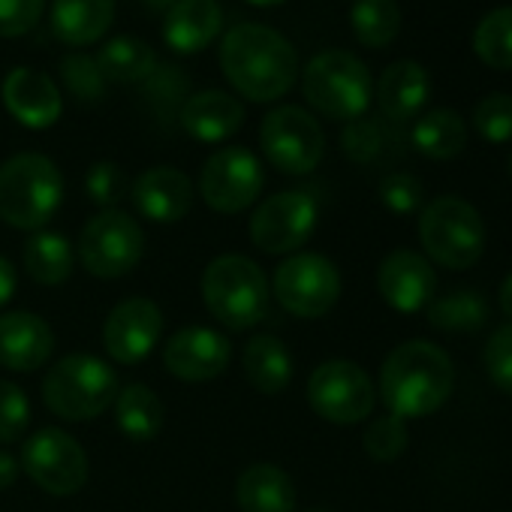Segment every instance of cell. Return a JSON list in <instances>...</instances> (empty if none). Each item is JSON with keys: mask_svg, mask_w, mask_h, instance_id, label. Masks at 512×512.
<instances>
[{"mask_svg": "<svg viewBox=\"0 0 512 512\" xmlns=\"http://www.w3.org/2000/svg\"><path fill=\"white\" fill-rule=\"evenodd\" d=\"M31 401L19 383L0 380V443H16L28 434Z\"/></svg>", "mask_w": 512, "mask_h": 512, "instance_id": "36", "label": "cell"}, {"mask_svg": "<svg viewBox=\"0 0 512 512\" xmlns=\"http://www.w3.org/2000/svg\"><path fill=\"white\" fill-rule=\"evenodd\" d=\"M241 368L250 386L263 395H281L293 383V356L275 335H256L244 344Z\"/></svg>", "mask_w": 512, "mask_h": 512, "instance_id": "26", "label": "cell"}, {"mask_svg": "<svg viewBox=\"0 0 512 512\" xmlns=\"http://www.w3.org/2000/svg\"><path fill=\"white\" fill-rule=\"evenodd\" d=\"M305 100L332 121H356L368 112L374 97L371 70L344 49L320 52L308 61L302 76Z\"/></svg>", "mask_w": 512, "mask_h": 512, "instance_id": "6", "label": "cell"}, {"mask_svg": "<svg viewBox=\"0 0 512 512\" xmlns=\"http://www.w3.org/2000/svg\"><path fill=\"white\" fill-rule=\"evenodd\" d=\"M308 512H332V509H308Z\"/></svg>", "mask_w": 512, "mask_h": 512, "instance_id": "47", "label": "cell"}, {"mask_svg": "<svg viewBox=\"0 0 512 512\" xmlns=\"http://www.w3.org/2000/svg\"><path fill=\"white\" fill-rule=\"evenodd\" d=\"M260 148L284 175H308L320 166L326 136L320 121L302 106H278L260 124Z\"/></svg>", "mask_w": 512, "mask_h": 512, "instance_id": "11", "label": "cell"}, {"mask_svg": "<svg viewBox=\"0 0 512 512\" xmlns=\"http://www.w3.org/2000/svg\"><path fill=\"white\" fill-rule=\"evenodd\" d=\"M377 290L398 314H416L431 305L437 275L431 263L416 250H392L377 269Z\"/></svg>", "mask_w": 512, "mask_h": 512, "instance_id": "17", "label": "cell"}, {"mask_svg": "<svg viewBox=\"0 0 512 512\" xmlns=\"http://www.w3.org/2000/svg\"><path fill=\"white\" fill-rule=\"evenodd\" d=\"M232 359L229 341L208 326H187L163 347V365L184 383H208L226 371Z\"/></svg>", "mask_w": 512, "mask_h": 512, "instance_id": "16", "label": "cell"}, {"mask_svg": "<svg viewBox=\"0 0 512 512\" xmlns=\"http://www.w3.org/2000/svg\"><path fill=\"white\" fill-rule=\"evenodd\" d=\"M61 79L70 88V94L79 100L91 103V100H100L106 94V79H103V73L91 55L76 52V55L61 58Z\"/></svg>", "mask_w": 512, "mask_h": 512, "instance_id": "37", "label": "cell"}, {"mask_svg": "<svg viewBox=\"0 0 512 512\" xmlns=\"http://www.w3.org/2000/svg\"><path fill=\"white\" fill-rule=\"evenodd\" d=\"M202 302L229 332H247L269 317V278L241 253H223L202 272Z\"/></svg>", "mask_w": 512, "mask_h": 512, "instance_id": "3", "label": "cell"}, {"mask_svg": "<svg viewBox=\"0 0 512 512\" xmlns=\"http://www.w3.org/2000/svg\"><path fill=\"white\" fill-rule=\"evenodd\" d=\"M413 148L431 160H452L467 145V124L452 109L425 112L413 127Z\"/></svg>", "mask_w": 512, "mask_h": 512, "instance_id": "30", "label": "cell"}, {"mask_svg": "<svg viewBox=\"0 0 512 512\" xmlns=\"http://www.w3.org/2000/svg\"><path fill=\"white\" fill-rule=\"evenodd\" d=\"M419 241L425 260L452 272H464L485 250V223L479 211L458 196H437L419 214Z\"/></svg>", "mask_w": 512, "mask_h": 512, "instance_id": "7", "label": "cell"}, {"mask_svg": "<svg viewBox=\"0 0 512 512\" xmlns=\"http://www.w3.org/2000/svg\"><path fill=\"white\" fill-rule=\"evenodd\" d=\"M485 371H488V380L512 395V323L500 326L488 344H485Z\"/></svg>", "mask_w": 512, "mask_h": 512, "instance_id": "39", "label": "cell"}, {"mask_svg": "<svg viewBox=\"0 0 512 512\" xmlns=\"http://www.w3.org/2000/svg\"><path fill=\"white\" fill-rule=\"evenodd\" d=\"M497 302H500V311L512 320V275L503 281V287H500V293H497Z\"/></svg>", "mask_w": 512, "mask_h": 512, "instance_id": "45", "label": "cell"}, {"mask_svg": "<svg viewBox=\"0 0 512 512\" xmlns=\"http://www.w3.org/2000/svg\"><path fill=\"white\" fill-rule=\"evenodd\" d=\"M341 145H344V154L356 163H371L380 151H383V133L374 121L368 118H356L344 127V136H341Z\"/></svg>", "mask_w": 512, "mask_h": 512, "instance_id": "42", "label": "cell"}, {"mask_svg": "<svg viewBox=\"0 0 512 512\" xmlns=\"http://www.w3.org/2000/svg\"><path fill=\"white\" fill-rule=\"evenodd\" d=\"M220 70L250 103H275L299 79V52L275 28L244 22L220 40Z\"/></svg>", "mask_w": 512, "mask_h": 512, "instance_id": "1", "label": "cell"}, {"mask_svg": "<svg viewBox=\"0 0 512 512\" xmlns=\"http://www.w3.org/2000/svg\"><path fill=\"white\" fill-rule=\"evenodd\" d=\"M263 184V163L253 151L238 145L214 151L199 172V196L217 214H238L250 208L260 199Z\"/></svg>", "mask_w": 512, "mask_h": 512, "instance_id": "12", "label": "cell"}, {"mask_svg": "<svg viewBox=\"0 0 512 512\" xmlns=\"http://www.w3.org/2000/svg\"><path fill=\"white\" fill-rule=\"evenodd\" d=\"M22 467L28 476L55 497H67L88 482V455L64 428H43L22 446Z\"/></svg>", "mask_w": 512, "mask_h": 512, "instance_id": "14", "label": "cell"}, {"mask_svg": "<svg viewBox=\"0 0 512 512\" xmlns=\"http://www.w3.org/2000/svg\"><path fill=\"white\" fill-rule=\"evenodd\" d=\"M380 202L395 214H413L422 208V184L407 172H392L380 181Z\"/></svg>", "mask_w": 512, "mask_h": 512, "instance_id": "41", "label": "cell"}, {"mask_svg": "<svg viewBox=\"0 0 512 512\" xmlns=\"http://www.w3.org/2000/svg\"><path fill=\"white\" fill-rule=\"evenodd\" d=\"M473 52L491 70H512V7L491 10L473 31Z\"/></svg>", "mask_w": 512, "mask_h": 512, "instance_id": "33", "label": "cell"}, {"mask_svg": "<svg viewBox=\"0 0 512 512\" xmlns=\"http://www.w3.org/2000/svg\"><path fill=\"white\" fill-rule=\"evenodd\" d=\"M509 172H512V160H509Z\"/></svg>", "mask_w": 512, "mask_h": 512, "instance_id": "48", "label": "cell"}, {"mask_svg": "<svg viewBox=\"0 0 512 512\" xmlns=\"http://www.w3.org/2000/svg\"><path fill=\"white\" fill-rule=\"evenodd\" d=\"M118 374L112 365L91 353L64 356L43 380L46 407L67 422H91L106 413L118 398Z\"/></svg>", "mask_w": 512, "mask_h": 512, "instance_id": "5", "label": "cell"}, {"mask_svg": "<svg viewBox=\"0 0 512 512\" xmlns=\"http://www.w3.org/2000/svg\"><path fill=\"white\" fill-rule=\"evenodd\" d=\"M353 34L368 49H386L401 31V10L395 0H356L350 10Z\"/></svg>", "mask_w": 512, "mask_h": 512, "instance_id": "31", "label": "cell"}, {"mask_svg": "<svg viewBox=\"0 0 512 512\" xmlns=\"http://www.w3.org/2000/svg\"><path fill=\"white\" fill-rule=\"evenodd\" d=\"M235 503L241 512H293L296 485L287 470L269 461H256L238 473Z\"/></svg>", "mask_w": 512, "mask_h": 512, "instance_id": "24", "label": "cell"}, {"mask_svg": "<svg viewBox=\"0 0 512 512\" xmlns=\"http://www.w3.org/2000/svg\"><path fill=\"white\" fill-rule=\"evenodd\" d=\"M115 425L124 437L136 440V443H148L163 431V401L157 398L154 389L142 386V383H130L118 392L115 404Z\"/></svg>", "mask_w": 512, "mask_h": 512, "instance_id": "27", "label": "cell"}, {"mask_svg": "<svg viewBox=\"0 0 512 512\" xmlns=\"http://www.w3.org/2000/svg\"><path fill=\"white\" fill-rule=\"evenodd\" d=\"M64 202V175L46 154H16L0 166V217L13 229L40 232Z\"/></svg>", "mask_w": 512, "mask_h": 512, "instance_id": "4", "label": "cell"}, {"mask_svg": "<svg viewBox=\"0 0 512 512\" xmlns=\"http://www.w3.org/2000/svg\"><path fill=\"white\" fill-rule=\"evenodd\" d=\"M112 19L115 0H52V34L73 49L100 43Z\"/></svg>", "mask_w": 512, "mask_h": 512, "instance_id": "25", "label": "cell"}, {"mask_svg": "<svg viewBox=\"0 0 512 512\" xmlns=\"http://www.w3.org/2000/svg\"><path fill=\"white\" fill-rule=\"evenodd\" d=\"M244 124V106L226 91H199L181 106V127L196 142H223Z\"/></svg>", "mask_w": 512, "mask_h": 512, "instance_id": "23", "label": "cell"}, {"mask_svg": "<svg viewBox=\"0 0 512 512\" xmlns=\"http://www.w3.org/2000/svg\"><path fill=\"white\" fill-rule=\"evenodd\" d=\"M73 244L67 235L40 229L25 244V269L43 287H58L73 275Z\"/></svg>", "mask_w": 512, "mask_h": 512, "instance_id": "28", "label": "cell"}, {"mask_svg": "<svg viewBox=\"0 0 512 512\" xmlns=\"http://www.w3.org/2000/svg\"><path fill=\"white\" fill-rule=\"evenodd\" d=\"M94 61H97L103 79H109V82H142L157 67L154 49L133 34H121V37L106 40Z\"/></svg>", "mask_w": 512, "mask_h": 512, "instance_id": "29", "label": "cell"}, {"mask_svg": "<svg viewBox=\"0 0 512 512\" xmlns=\"http://www.w3.org/2000/svg\"><path fill=\"white\" fill-rule=\"evenodd\" d=\"M163 335V311L151 299H124L118 302L103 323V347L118 365H139L151 356Z\"/></svg>", "mask_w": 512, "mask_h": 512, "instance_id": "15", "label": "cell"}, {"mask_svg": "<svg viewBox=\"0 0 512 512\" xmlns=\"http://www.w3.org/2000/svg\"><path fill=\"white\" fill-rule=\"evenodd\" d=\"M311 410L335 425H356L374 413L377 389L368 371L350 359H329L308 377Z\"/></svg>", "mask_w": 512, "mask_h": 512, "instance_id": "10", "label": "cell"}, {"mask_svg": "<svg viewBox=\"0 0 512 512\" xmlns=\"http://www.w3.org/2000/svg\"><path fill=\"white\" fill-rule=\"evenodd\" d=\"M488 320V305L476 290H452L428 305V323L440 332H473Z\"/></svg>", "mask_w": 512, "mask_h": 512, "instance_id": "32", "label": "cell"}, {"mask_svg": "<svg viewBox=\"0 0 512 512\" xmlns=\"http://www.w3.org/2000/svg\"><path fill=\"white\" fill-rule=\"evenodd\" d=\"M0 97H4L7 112L28 130H46L64 112L58 85L34 67L10 70V76L4 79V88H0Z\"/></svg>", "mask_w": 512, "mask_h": 512, "instance_id": "18", "label": "cell"}, {"mask_svg": "<svg viewBox=\"0 0 512 512\" xmlns=\"http://www.w3.org/2000/svg\"><path fill=\"white\" fill-rule=\"evenodd\" d=\"M362 446H365V452H368L374 461H380V464L395 461V458L407 449V425H404V419H398V416H392V413L374 419V422L368 425L365 437H362Z\"/></svg>", "mask_w": 512, "mask_h": 512, "instance_id": "34", "label": "cell"}, {"mask_svg": "<svg viewBox=\"0 0 512 512\" xmlns=\"http://www.w3.org/2000/svg\"><path fill=\"white\" fill-rule=\"evenodd\" d=\"M142 253H145L142 226L118 208L94 214L79 235V260L85 272L103 281L130 275L142 263Z\"/></svg>", "mask_w": 512, "mask_h": 512, "instance_id": "8", "label": "cell"}, {"mask_svg": "<svg viewBox=\"0 0 512 512\" xmlns=\"http://www.w3.org/2000/svg\"><path fill=\"white\" fill-rule=\"evenodd\" d=\"M455 371L449 356L428 341L395 347L380 368V398L398 419H422L437 413L452 395Z\"/></svg>", "mask_w": 512, "mask_h": 512, "instance_id": "2", "label": "cell"}, {"mask_svg": "<svg viewBox=\"0 0 512 512\" xmlns=\"http://www.w3.org/2000/svg\"><path fill=\"white\" fill-rule=\"evenodd\" d=\"M46 13V0H0V37H25Z\"/></svg>", "mask_w": 512, "mask_h": 512, "instance_id": "40", "label": "cell"}, {"mask_svg": "<svg viewBox=\"0 0 512 512\" xmlns=\"http://www.w3.org/2000/svg\"><path fill=\"white\" fill-rule=\"evenodd\" d=\"M130 196H133V205L139 208V214L145 220L169 226V223H178L190 214L193 181L175 166H154V169H145L133 181Z\"/></svg>", "mask_w": 512, "mask_h": 512, "instance_id": "19", "label": "cell"}, {"mask_svg": "<svg viewBox=\"0 0 512 512\" xmlns=\"http://www.w3.org/2000/svg\"><path fill=\"white\" fill-rule=\"evenodd\" d=\"M247 4H253V7H278V4H284V0H247Z\"/></svg>", "mask_w": 512, "mask_h": 512, "instance_id": "46", "label": "cell"}, {"mask_svg": "<svg viewBox=\"0 0 512 512\" xmlns=\"http://www.w3.org/2000/svg\"><path fill=\"white\" fill-rule=\"evenodd\" d=\"M19 473H22V464L16 461V455L0 452V491L13 488V485H16V479H19Z\"/></svg>", "mask_w": 512, "mask_h": 512, "instance_id": "44", "label": "cell"}, {"mask_svg": "<svg viewBox=\"0 0 512 512\" xmlns=\"http://www.w3.org/2000/svg\"><path fill=\"white\" fill-rule=\"evenodd\" d=\"M223 28V10L217 0H175L163 22V40L178 55L208 49Z\"/></svg>", "mask_w": 512, "mask_h": 512, "instance_id": "21", "label": "cell"}, {"mask_svg": "<svg viewBox=\"0 0 512 512\" xmlns=\"http://www.w3.org/2000/svg\"><path fill=\"white\" fill-rule=\"evenodd\" d=\"M85 190H88V199L94 205H100L103 211H112L124 193H127V175L118 163L112 160H100L88 169V178H85Z\"/></svg>", "mask_w": 512, "mask_h": 512, "instance_id": "38", "label": "cell"}, {"mask_svg": "<svg viewBox=\"0 0 512 512\" xmlns=\"http://www.w3.org/2000/svg\"><path fill=\"white\" fill-rule=\"evenodd\" d=\"M272 296L293 317L320 320L341 299V275L323 253H293L275 269Z\"/></svg>", "mask_w": 512, "mask_h": 512, "instance_id": "9", "label": "cell"}, {"mask_svg": "<svg viewBox=\"0 0 512 512\" xmlns=\"http://www.w3.org/2000/svg\"><path fill=\"white\" fill-rule=\"evenodd\" d=\"M320 208L305 190H281L256 205L250 217V241L269 256L296 253L317 229Z\"/></svg>", "mask_w": 512, "mask_h": 512, "instance_id": "13", "label": "cell"}, {"mask_svg": "<svg viewBox=\"0 0 512 512\" xmlns=\"http://www.w3.org/2000/svg\"><path fill=\"white\" fill-rule=\"evenodd\" d=\"M428 94H431V79L425 67L410 58L389 64L377 82V106L395 124L413 121L425 109Z\"/></svg>", "mask_w": 512, "mask_h": 512, "instance_id": "22", "label": "cell"}, {"mask_svg": "<svg viewBox=\"0 0 512 512\" xmlns=\"http://www.w3.org/2000/svg\"><path fill=\"white\" fill-rule=\"evenodd\" d=\"M55 332L52 326L28 311H13L0 317V365L28 374L52 359Z\"/></svg>", "mask_w": 512, "mask_h": 512, "instance_id": "20", "label": "cell"}, {"mask_svg": "<svg viewBox=\"0 0 512 512\" xmlns=\"http://www.w3.org/2000/svg\"><path fill=\"white\" fill-rule=\"evenodd\" d=\"M473 127L485 142H509L512 139V94H488L473 109Z\"/></svg>", "mask_w": 512, "mask_h": 512, "instance_id": "35", "label": "cell"}, {"mask_svg": "<svg viewBox=\"0 0 512 512\" xmlns=\"http://www.w3.org/2000/svg\"><path fill=\"white\" fill-rule=\"evenodd\" d=\"M16 290H19L16 269H13L10 260H4V256H0V308H7V305L13 302Z\"/></svg>", "mask_w": 512, "mask_h": 512, "instance_id": "43", "label": "cell"}]
</instances>
